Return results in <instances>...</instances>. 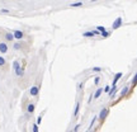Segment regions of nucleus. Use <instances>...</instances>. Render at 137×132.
<instances>
[{"label": "nucleus", "mask_w": 137, "mask_h": 132, "mask_svg": "<svg viewBox=\"0 0 137 132\" xmlns=\"http://www.w3.org/2000/svg\"><path fill=\"white\" fill-rule=\"evenodd\" d=\"M127 92H128V86H126V88H124V89L122 90V93H121V97H124Z\"/></svg>", "instance_id": "10"}, {"label": "nucleus", "mask_w": 137, "mask_h": 132, "mask_svg": "<svg viewBox=\"0 0 137 132\" xmlns=\"http://www.w3.org/2000/svg\"><path fill=\"white\" fill-rule=\"evenodd\" d=\"M14 71H15V74L18 75V76H22L23 75V69L20 67V64H19V61H15L14 62Z\"/></svg>", "instance_id": "1"}, {"label": "nucleus", "mask_w": 137, "mask_h": 132, "mask_svg": "<svg viewBox=\"0 0 137 132\" xmlns=\"http://www.w3.org/2000/svg\"><path fill=\"white\" fill-rule=\"evenodd\" d=\"M13 36H14L15 39H23V38H24V33L22 32V31H14V32H13Z\"/></svg>", "instance_id": "2"}, {"label": "nucleus", "mask_w": 137, "mask_h": 132, "mask_svg": "<svg viewBox=\"0 0 137 132\" xmlns=\"http://www.w3.org/2000/svg\"><path fill=\"white\" fill-rule=\"evenodd\" d=\"M103 89H98L97 92H95V94H94V98H99L100 97V94H102Z\"/></svg>", "instance_id": "9"}, {"label": "nucleus", "mask_w": 137, "mask_h": 132, "mask_svg": "<svg viewBox=\"0 0 137 132\" xmlns=\"http://www.w3.org/2000/svg\"><path fill=\"white\" fill-rule=\"evenodd\" d=\"M13 47H14V50H20V48H22V45H20V43H15Z\"/></svg>", "instance_id": "12"}, {"label": "nucleus", "mask_w": 137, "mask_h": 132, "mask_svg": "<svg viewBox=\"0 0 137 132\" xmlns=\"http://www.w3.org/2000/svg\"><path fill=\"white\" fill-rule=\"evenodd\" d=\"M38 92H39V88H38L37 85H34V86L31 88V95H32V97H37Z\"/></svg>", "instance_id": "4"}, {"label": "nucleus", "mask_w": 137, "mask_h": 132, "mask_svg": "<svg viewBox=\"0 0 137 132\" xmlns=\"http://www.w3.org/2000/svg\"><path fill=\"white\" fill-rule=\"evenodd\" d=\"M0 52L1 53H6L8 52V45L5 42H0Z\"/></svg>", "instance_id": "3"}, {"label": "nucleus", "mask_w": 137, "mask_h": 132, "mask_svg": "<svg viewBox=\"0 0 137 132\" xmlns=\"http://www.w3.org/2000/svg\"><path fill=\"white\" fill-rule=\"evenodd\" d=\"M33 131H34V132H37V131H38V127H37L36 125H34V126H33Z\"/></svg>", "instance_id": "16"}, {"label": "nucleus", "mask_w": 137, "mask_h": 132, "mask_svg": "<svg viewBox=\"0 0 137 132\" xmlns=\"http://www.w3.org/2000/svg\"><path fill=\"white\" fill-rule=\"evenodd\" d=\"M5 39H6V41H13V39H14L13 33H5Z\"/></svg>", "instance_id": "8"}, {"label": "nucleus", "mask_w": 137, "mask_h": 132, "mask_svg": "<svg viewBox=\"0 0 137 132\" xmlns=\"http://www.w3.org/2000/svg\"><path fill=\"white\" fill-rule=\"evenodd\" d=\"M5 62H6V61H5V59H4L3 56H0V66H4L5 65Z\"/></svg>", "instance_id": "11"}, {"label": "nucleus", "mask_w": 137, "mask_h": 132, "mask_svg": "<svg viewBox=\"0 0 137 132\" xmlns=\"http://www.w3.org/2000/svg\"><path fill=\"white\" fill-rule=\"evenodd\" d=\"M83 5V3H75V4H71L70 6H81Z\"/></svg>", "instance_id": "14"}, {"label": "nucleus", "mask_w": 137, "mask_h": 132, "mask_svg": "<svg viewBox=\"0 0 137 132\" xmlns=\"http://www.w3.org/2000/svg\"><path fill=\"white\" fill-rule=\"evenodd\" d=\"M103 36H104V37H108V36H109V33H107L105 31H103Z\"/></svg>", "instance_id": "15"}, {"label": "nucleus", "mask_w": 137, "mask_h": 132, "mask_svg": "<svg viewBox=\"0 0 137 132\" xmlns=\"http://www.w3.org/2000/svg\"><path fill=\"white\" fill-rule=\"evenodd\" d=\"M107 116H108V109L104 108V109H102V112H100V114H99V118H100L102 121H104Z\"/></svg>", "instance_id": "5"}, {"label": "nucleus", "mask_w": 137, "mask_h": 132, "mask_svg": "<svg viewBox=\"0 0 137 132\" xmlns=\"http://www.w3.org/2000/svg\"><path fill=\"white\" fill-rule=\"evenodd\" d=\"M27 112H28L29 114H32V113H33L34 112V104H32V103H31V104H28V107H27Z\"/></svg>", "instance_id": "7"}, {"label": "nucleus", "mask_w": 137, "mask_h": 132, "mask_svg": "<svg viewBox=\"0 0 137 132\" xmlns=\"http://www.w3.org/2000/svg\"><path fill=\"white\" fill-rule=\"evenodd\" d=\"M93 34H94V33H92V32H86V33H84V36H85V37H93Z\"/></svg>", "instance_id": "13"}, {"label": "nucleus", "mask_w": 137, "mask_h": 132, "mask_svg": "<svg viewBox=\"0 0 137 132\" xmlns=\"http://www.w3.org/2000/svg\"><path fill=\"white\" fill-rule=\"evenodd\" d=\"M121 23H122V18H118V19L114 22V24H113V29H117L118 27H121Z\"/></svg>", "instance_id": "6"}, {"label": "nucleus", "mask_w": 137, "mask_h": 132, "mask_svg": "<svg viewBox=\"0 0 137 132\" xmlns=\"http://www.w3.org/2000/svg\"><path fill=\"white\" fill-rule=\"evenodd\" d=\"M137 83V74L135 75V79H133V84H136Z\"/></svg>", "instance_id": "17"}]
</instances>
